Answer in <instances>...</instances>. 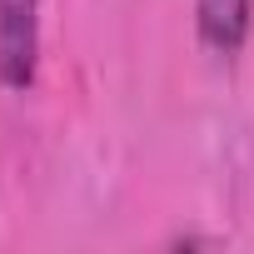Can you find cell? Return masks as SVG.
<instances>
[{"label":"cell","instance_id":"1","mask_svg":"<svg viewBox=\"0 0 254 254\" xmlns=\"http://www.w3.org/2000/svg\"><path fill=\"white\" fill-rule=\"evenodd\" d=\"M40 75V0H0V85L25 95Z\"/></svg>","mask_w":254,"mask_h":254},{"label":"cell","instance_id":"2","mask_svg":"<svg viewBox=\"0 0 254 254\" xmlns=\"http://www.w3.org/2000/svg\"><path fill=\"white\" fill-rule=\"evenodd\" d=\"M254 25V0H194V35L209 55L234 60Z\"/></svg>","mask_w":254,"mask_h":254}]
</instances>
